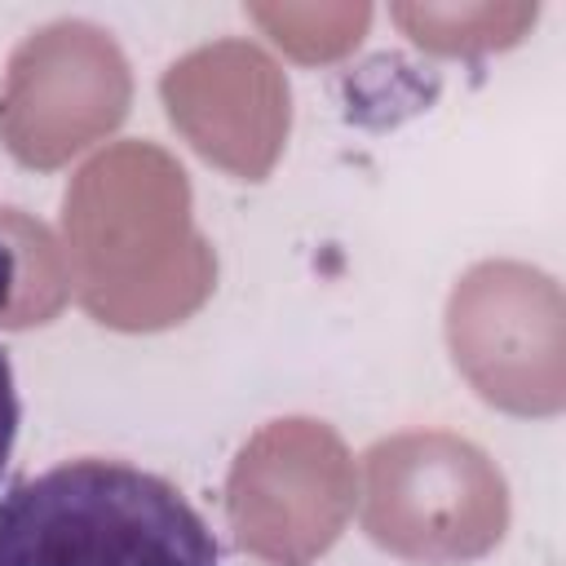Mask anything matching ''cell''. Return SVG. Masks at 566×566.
<instances>
[{"label": "cell", "instance_id": "2", "mask_svg": "<svg viewBox=\"0 0 566 566\" xmlns=\"http://www.w3.org/2000/svg\"><path fill=\"white\" fill-rule=\"evenodd\" d=\"M18 420H22V402H18V385H13V363L0 349V478H4V464L13 455Z\"/></svg>", "mask_w": 566, "mask_h": 566}, {"label": "cell", "instance_id": "3", "mask_svg": "<svg viewBox=\"0 0 566 566\" xmlns=\"http://www.w3.org/2000/svg\"><path fill=\"white\" fill-rule=\"evenodd\" d=\"M4 283H9V252L0 248V301H4Z\"/></svg>", "mask_w": 566, "mask_h": 566}, {"label": "cell", "instance_id": "1", "mask_svg": "<svg viewBox=\"0 0 566 566\" xmlns=\"http://www.w3.org/2000/svg\"><path fill=\"white\" fill-rule=\"evenodd\" d=\"M0 566H221V548L168 478L84 455L0 500Z\"/></svg>", "mask_w": 566, "mask_h": 566}]
</instances>
